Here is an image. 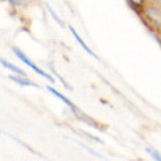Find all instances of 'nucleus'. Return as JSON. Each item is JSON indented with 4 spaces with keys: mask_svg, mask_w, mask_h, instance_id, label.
<instances>
[{
    "mask_svg": "<svg viewBox=\"0 0 161 161\" xmlns=\"http://www.w3.org/2000/svg\"><path fill=\"white\" fill-rule=\"evenodd\" d=\"M138 15L152 31H154L156 34H161V7L160 6L147 3L144 8L138 12Z\"/></svg>",
    "mask_w": 161,
    "mask_h": 161,
    "instance_id": "obj_1",
    "label": "nucleus"
},
{
    "mask_svg": "<svg viewBox=\"0 0 161 161\" xmlns=\"http://www.w3.org/2000/svg\"><path fill=\"white\" fill-rule=\"evenodd\" d=\"M12 53H14L15 55H16V57H18V58H19L20 60H22V62H23L24 64H27V66H28L30 69H32V70H34V71L36 73V74L42 75L43 78H46L47 80H50V82H55V80H54V78L51 77V75H50V74H47V73H44L43 70H42V69H39L38 66H35V64H34V63L31 62V60H30V59L27 58V55L24 54V53H22V51H20L19 48L14 47V48H12Z\"/></svg>",
    "mask_w": 161,
    "mask_h": 161,
    "instance_id": "obj_2",
    "label": "nucleus"
},
{
    "mask_svg": "<svg viewBox=\"0 0 161 161\" xmlns=\"http://www.w3.org/2000/svg\"><path fill=\"white\" fill-rule=\"evenodd\" d=\"M69 28H70V32H71V34H73V36L75 38V40H77V42H78V43L80 44V47H82V48H83V50H85V51H86V53H87L89 55H92V57H93L94 59H98V57H97V54H94V51H93V50H90V48H89V46H87V44H86V43H85V42H83V39H82V38H80V36H79V35H78V32H77V31H75V28H74L73 26H70Z\"/></svg>",
    "mask_w": 161,
    "mask_h": 161,
    "instance_id": "obj_3",
    "label": "nucleus"
},
{
    "mask_svg": "<svg viewBox=\"0 0 161 161\" xmlns=\"http://www.w3.org/2000/svg\"><path fill=\"white\" fill-rule=\"evenodd\" d=\"M0 63L3 64L4 67H6L7 70H9V71H12V73H15L16 75H20V77H26V73L23 71L22 69H19V67H16L15 64H12L11 62H8V60H6V59H3V58H0Z\"/></svg>",
    "mask_w": 161,
    "mask_h": 161,
    "instance_id": "obj_4",
    "label": "nucleus"
},
{
    "mask_svg": "<svg viewBox=\"0 0 161 161\" xmlns=\"http://www.w3.org/2000/svg\"><path fill=\"white\" fill-rule=\"evenodd\" d=\"M47 90H48V92H50V93H53L54 95H57V97H58L59 99H62V101H63V102H64V103H66V105H67V106H70V108H71V109L74 110V112H75V113H78V109H77V108H75V105H74V103H73V102H71V101H70V99H67L66 97H64V95H63V94H60L59 92H57V90H55L54 87H51V86H47Z\"/></svg>",
    "mask_w": 161,
    "mask_h": 161,
    "instance_id": "obj_5",
    "label": "nucleus"
},
{
    "mask_svg": "<svg viewBox=\"0 0 161 161\" xmlns=\"http://www.w3.org/2000/svg\"><path fill=\"white\" fill-rule=\"evenodd\" d=\"M126 3L130 6V8L134 9L136 12H140L144 8V6L148 3V0H126Z\"/></svg>",
    "mask_w": 161,
    "mask_h": 161,
    "instance_id": "obj_6",
    "label": "nucleus"
},
{
    "mask_svg": "<svg viewBox=\"0 0 161 161\" xmlns=\"http://www.w3.org/2000/svg\"><path fill=\"white\" fill-rule=\"evenodd\" d=\"M9 79L14 80V82H16V83H19V85H22V86H34V87H39V85L34 83V82H30V80H27V79L20 78V75H11V77H9Z\"/></svg>",
    "mask_w": 161,
    "mask_h": 161,
    "instance_id": "obj_7",
    "label": "nucleus"
},
{
    "mask_svg": "<svg viewBox=\"0 0 161 161\" xmlns=\"http://www.w3.org/2000/svg\"><path fill=\"white\" fill-rule=\"evenodd\" d=\"M7 2V4L11 8H14V9H19V8H23L24 6L27 4V2L28 0H6Z\"/></svg>",
    "mask_w": 161,
    "mask_h": 161,
    "instance_id": "obj_8",
    "label": "nucleus"
},
{
    "mask_svg": "<svg viewBox=\"0 0 161 161\" xmlns=\"http://www.w3.org/2000/svg\"><path fill=\"white\" fill-rule=\"evenodd\" d=\"M47 11H48L50 14H51V16H53V19H54V20H55V22H57V23L59 24V26H60V27H64V23H63V22H62V20H60V19H59V18L57 16V14H55V12H54V9H53L51 7H50V6H47Z\"/></svg>",
    "mask_w": 161,
    "mask_h": 161,
    "instance_id": "obj_9",
    "label": "nucleus"
},
{
    "mask_svg": "<svg viewBox=\"0 0 161 161\" xmlns=\"http://www.w3.org/2000/svg\"><path fill=\"white\" fill-rule=\"evenodd\" d=\"M147 150H148V153L152 156V158H153V160H156V161H161V156H160L158 152H156L154 149H150V148H148Z\"/></svg>",
    "mask_w": 161,
    "mask_h": 161,
    "instance_id": "obj_10",
    "label": "nucleus"
},
{
    "mask_svg": "<svg viewBox=\"0 0 161 161\" xmlns=\"http://www.w3.org/2000/svg\"><path fill=\"white\" fill-rule=\"evenodd\" d=\"M148 3H152V4H156V6L161 7V0H148Z\"/></svg>",
    "mask_w": 161,
    "mask_h": 161,
    "instance_id": "obj_11",
    "label": "nucleus"
}]
</instances>
